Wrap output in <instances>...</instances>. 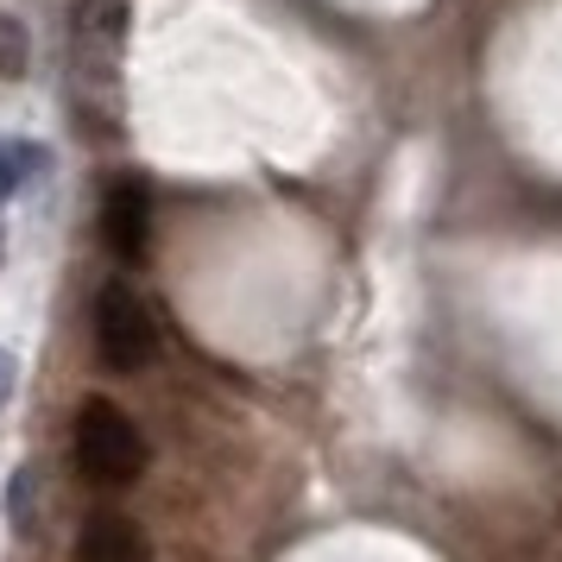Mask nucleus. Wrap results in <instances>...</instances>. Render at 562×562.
<instances>
[{"label":"nucleus","mask_w":562,"mask_h":562,"mask_svg":"<svg viewBox=\"0 0 562 562\" xmlns=\"http://www.w3.org/2000/svg\"><path fill=\"white\" fill-rule=\"evenodd\" d=\"M7 398H13V355L0 348V405H7Z\"/></svg>","instance_id":"nucleus-8"},{"label":"nucleus","mask_w":562,"mask_h":562,"mask_svg":"<svg viewBox=\"0 0 562 562\" xmlns=\"http://www.w3.org/2000/svg\"><path fill=\"white\" fill-rule=\"evenodd\" d=\"M0 259H7V228H0Z\"/></svg>","instance_id":"nucleus-9"},{"label":"nucleus","mask_w":562,"mask_h":562,"mask_svg":"<svg viewBox=\"0 0 562 562\" xmlns=\"http://www.w3.org/2000/svg\"><path fill=\"white\" fill-rule=\"evenodd\" d=\"M26 70H32V32L13 13H0V82H20Z\"/></svg>","instance_id":"nucleus-6"},{"label":"nucleus","mask_w":562,"mask_h":562,"mask_svg":"<svg viewBox=\"0 0 562 562\" xmlns=\"http://www.w3.org/2000/svg\"><path fill=\"white\" fill-rule=\"evenodd\" d=\"M7 518L13 531H38V468H20L7 486Z\"/></svg>","instance_id":"nucleus-7"},{"label":"nucleus","mask_w":562,"mask_h":562,"mask_svg":"<svg viewBox=\"0 0 562 562\" xmlns=\"http://www.w3.org/2000/svg\"><path fill=\"white\" fill-rule=\"evenodd\" d=\"M38 165H45V153H38L32 139H0V203H7V196H20Z\"/></svg>","instance_id":"nucleus-5"},{"label":"nucleus","mask_w":562,"mask_h":562,"mask_svg":"<svg viewBox=\"0 0 562 562\" xmlns=\"http://www.w3.org/2000/svg\"><path fill=\"white\" fill-rule=\"evenodd\" d=\"M158 348H165V335H158L153 304L121 279L102 284L95 291V355H102L108 373H146Z\"/></svg>","instance_id":"nucleus-2"},{"label":"nucleus","mask_w":562,"mask_h":562,"mask_svg":"<svg viewBox=\"0 0 562 562\" xmlns=\"http://www.w3.org/2000/svg\"><path fill=\"white\" fill-rule=\"evenodd\" d=\"M70 456L77 474L95 486H127L146 468V436L114 398H82L77 424H70Z\"/></svg>","instance_id":"nucleus-1"},{"label":"nucleus","mask_w":562,"mask_h":562,"mask_svg":"<svg viewBox=\"0 0 562 562\" xmlns=\"http://www.w3.org/2000/svg\"><path fill=\"white\" fill-rule=\"evenodd\" d=\"M77 562H153V550L127 512H95L77 531Z\"/></svg>","instance_id":"nucleus-4"},{"label":"nucleus","mask_w":562,"mask_h":562,"mask_svg":"<svg viewBox=\"0 0 562 562\" xmlns=\"http://www.w3.org/2000/svg\"><path fill=\"white\" fill-rule=\"evenodd\" d=\"M102 240L121 266H139L153 254V190L146 178H114L102 196Z\"/></svg>","instance_id":"nucleus-3"}]
</instances>
